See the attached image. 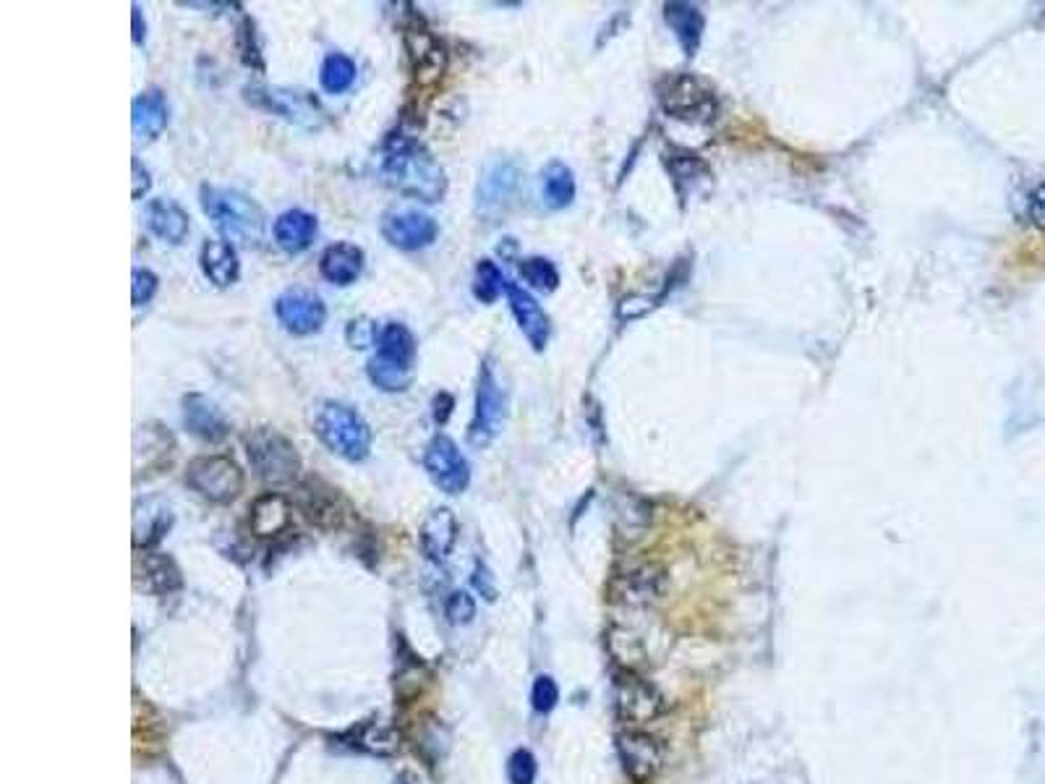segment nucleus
Here are the masks:
<instances>
[{"label":"nucleus","instance_id":"f257e3e1","mask_svg":"<svg viewBox=\"0 0 1045 784\" xmlns=\"http://www.w3.org/2000/svg\"><path fill=\"white\" fill-rule=\"evenodd\" d=\"M379 176L390 189L421 202H442L447 194L445 168L434 160L424 144L413 139H398L387 147L379 165Z\"/></svg>","mask_w":1045,"mask_h":784},{"label":"nucleus","instance_id":"f03ea898","mask_svg":"<svg viewBox=\"0 0 1045 784\" xmlns=\"http://www.w3.org/2000/svg\"><path fill=\"white\" fill-rule=\"evenodd\" d=\"M202 210L228 244L259 246L264 238V212L251 196L225 186H202Z\"/></svg>","mask_w":1045,"mask_h":784},{"label":"nucleus","instance_id":"7ed1b4c3","mask_svg":"<svg viewBox=\"0 0 1045 784\" xmlns=\"http://www.w3.org/2000/svg\"><path fill=\"white\" fill-rule=\"evenodd\" d=\"M314 432L330 453L358 463L371 453V429L356 408L340 400H324L314 416Z\"/></svg>","mask_w":1045,"mask_h":784},{"label":"nucleus","instance_id":"20e7f679","mask_svg":"<svg viewBox=\"0 0 1045 784\" xmlns=\"http://www.w3.org/2000/svg\"><path fill=\"white\" fill-rule=\"evenodd\" d=\"M243 445H246V453H249L251 468L254 474L264 481V484H290L296 481V476L301 474V455H298L296 445L280 434L277 429L270 426H259V429H251L246 437H243Z\"/></svg>","mask_w":1045,"mask_h":784},{"label":"nucleus","instance_id":"39448f33","mask_svg":"<svg viewBox=\"0 0 1045 784\" xmlns=\"http://www.w3.org/2000/svg\"><path fill=\"white\" fill-rule=\"evenodd\" d=\"M659 105L669 118L688 123H711L719 115L716 92L693 74H669L656 87Z\"/></svg>","mask_w":1045,"mask_h":784},{"label":"nucleus","instance_id":"423d86ee","mask_svg":"<svg viewBox=\"0 0 1045 784\" xmlns=\"http://www.w3.org/2000/svg\"><path fill=\"white\" fill-rule=\"evenodd\" d=\"M507 419V392L499 382L497 364L494 359H484L479 369V385H476V411H473L471 426H468V442L473 447L492 445L502 432Z\"/></svg>","mask_w":1045,"mask_h":784},{"label":"nucleus","instance_id":"0eeeda50","mask_svg":"<svg viewBox=\"0 0 1045 784\" xmlns=\"http://www.w3.org/2000/svg\"><path fill=\"white\" fill-rule=\"evenodd\" d=\"M186 481L204 500L228 505L243 492V471L228 455H199L186 468Z\"/></svg>","mask_w":1045,"mask_h":784},{"label":"nucleus","instance_id":"6e6552de","mask_svg":"<svg viewBox=\"0 0 1045 784\" xmlns=\"http://www.w3.org/2000/svg\"><path fill=\"white\" fill-rule=\"evenodd\" d=\"M424 468L429 479L434 481V487H439V492L460 494L466 492L471 484V466H468L466 455L460 453V447L447 434H437L426 445Z\"/></svg>","mask_w":1045,"mask_h":784},{"label":"nucleus","instance_id":"1a4fd4ad","mask_svg":"<svg viewBox=\"0 0 1045 784\" xmlns=\"http://www.w3.org/2000/svg\"><path fill=\"white\" fill-rule=\"evenodd\" d=\"M379 230L385 236L387 244H392L395 249L403 251H418L432 246L437 241L439 225L432 215H426L421 210H390L382 215V223Z\"/></svg>","mask_w":1045,"mask_h":784},{"label":"nucleus","instance_id":"9d476101","mask_svg":"<svg viewBox=\"0 0 1045 784\" xmlns=\"http://www.w3.org/2000/svg\"><path fill=\"white\" fill-rule=\"evenodd\" d=\"M520 186V168L510 160L494 163L486 168L476 186V212L486 220H497L513 204Z\"/></svg>","mask_w":1045,"mask_h":784},{"label":"nucleus","instance_id":"9b49d317","mask_svg":"<svg viewBox=\"0 0 1045 784\" xmlns=\"http://www.w3.org/2000/svg\"><path fill=\"white\" fill-rule=\"evenodd\" d=\"M275 314L280 325L293 335H311L319 332L327 319V306L314 291L290 288L275 301Z\"/></svg>","mask_w":1045,"mask_h":784},{"label":"nucleus","instance_id":"f8f14e48","mask_svg":"<svg viewBox=\"0 0 1045 784\" xmlns=\"http://www.w3.org/2000/svg\"><path fill=\"white\" fill-rule=\"evenodd\" d=\"M183 426L204 442H223L230 434V421L215 400L199 392L183 398Z\"/></svg>","mask_w":1045,"mask_h":784},{"label":"nucleus","instance_id":"ddd939ff","mask_svg":"<svg viewBox=\"0 0 1045 784\" xmlns=\"http://www.w3.org/2000/svg\"><path fill=\"white\" fill-rule=\"evenodd\" d=\"M505 293L507 304H510V311H513L520 332H523L528 343L533 345V351H544L549 343V332H552L547 311L541 309L539 301H536L526 288H520V285L507 283Z\"/></svg>","mask_w":1045,"mask_h":784},{"label":"nucleus","instance_id":"4468645a","mask_svg":"<svg viewBox=\"0 0 1045 784\" xmlns=\"http://www.w3.org/2000/svg\"><path fill=\"white\" fill-rule=\"evenodd\" d=\"M246 97H249L251 105H257L262 110H270L275 115H283L285 121L301 123V126H311L317 123V102H311L309 97H304L301 92H290V89H259L249 87L246 89Z\"/></svg>","mask_w":1045,"mask_h":784},{"label":"nucleus","instance_id":"2eb2a0df","mask_svg":"<svg viewBox=\"0 0 1045 784\" xmlns=\"http://www.w3.org/2000/svg\"><path fill=\"white\" fill-rule=\"evenodd\" d=\"M144 220H147L149 230H152L160 241L173 246L183 244L191 230L189 212L183 210L178 202H173V199H165V196H157V199H152V202L147 204Z\"/></svg>","mask_w":1045,"mask_h":784},{"label":"nucleus","instance_id":"dca6fc26","mask_svg":"<svg viewBox=\"0 0 1045 784\" xmlns=\"http://www.w3.org/2000/svg\"><path fill=\"white\" fill-rule=\"evenodd\" d=\"M131 121L139 142H155L168 129V102L160 89H147L131 105Z\"/></svg>","mask_w":1045,"mask_h":784},{"label":"nucleus","instance_id":"f3484780","mask_svg":"<svg viewBox=\"0 0 1045 784\" xmlns=\"http://www.w3.org/2000/svg\"><path fill=\"white\" fill-rule=\"evenodd\" d=\"M458 541V521L450 507H437L421 526V549L432 560H445Z\"/></svg>","mask_w":1045,"mask_h":784},{"label":"nucleus","instance_id":"a211bd4d","mask_svg":"<svg viewBox=\"0 0 1045 784\" xmlns=\"http://www.w3.org/2000/svg\"><path fill=\"white\" fill-rule=\"evenodd\" d=\"M319 270L322 278L335 285H351L356 283L361 270H364V251L353 244H332L322 251L319 257Z\"/></svg>","mask_w":1045,"mask_h":784},{"label":"nucleus","instance_id":"6ab92c4d","mask_svg":"<svg viewBox=\"0 0 1045 784\" xmlns=\"http://www.w3.org/2000/svg\"><path fill=\"white\" fill-rule=\"evenodd\" d=\"M617 706H620V711L630 722L643 724L659 714L661 701L654 693V688L643 683V680L622 677L620 685H617Z\"/></svg>","mask_w":1045,"mask_h":784},{"label":"nucleus","instance_id":"aec40b11","mask_svg":"<svg viewBox=\"0 0 1045 784\" xmlns=\"http://www.w3.org/2000/svg\"><path fill=\"white\" fill-rule=\"evenodd\" d=\"M277 246L288 254H301L311 246L317 236V217L304 210H288L277 217L272 225Z\"/></svg>","mask_w":1045,"mask_h":784},{"label":"nucleus","instance_id":"412c9836","mask_svg":"<svg viewBox=\"0 0 1045 784\" xmlns=\"http://www.w3.org/2000/svg\"><path fill=\"white\" fill-rule=\"evenodd\" d=\"M199 262H202L204 278L209 283H215L217 288L233 285L238 280V272H241L236 246L228 244V241H204Z\"/></svg>","mask_w":1045,"mask_h":784},{"label":"nucleus","instance_id":"4be33fe9","mask_svg":"<svg viewBox=\"0 0 1045 784\" xmlns=\"http://www.w3.org/2000/svg\"><path fill=\"white\" fill-rule=\"evenodd\" d=\"M664 19H667L669 29L675 32L682 53L693 58L698 48H701L703 27H706L701 8L690 6V3H667L664 6Z\"/></svg>","mask_w":1045,"mask_h":784},{"label":"nucleus","instance_id":"5701e85b","mask_svg":"<svg viewBox=\"0 0 1045 784\" xmlns=\"http://www.w3.org/2000/svg\"><path fill=\"white\" fill-rule=\"evenodd\" d=\"M249 523L254 536H262V539L264 536L283 534L285 528L290 526V502L277 492L262 494L251 505Z\"/></svg>","mask_w":1045,"mask_h":784},{"label":"nucleus","instance_id":"b1692460","mask_svg":"<svg viewBox=\"0 0 1045 784\" xmlns=\"http://www.w3.org/2000/svg\"><path fill=\"white\" fill-rule=\"evenodd\" d=\"M377 356L382 361H390V364L413 369V364H416V338H413V332L405 325H400V322L385 325L379 330Z\"/></svg>","mask_w":1045,"mask_h":784},{"label":"nucleus","instance_id":"393cba45","mask_svg":"<svg viewBox=\"0 0 1045 784\" xmlns=\"http://www.w3.org/2000/svg\"><path fill=\"white\" fill-rule=\"evenodd\" d=\"M541 199L549 210H565L575 199V176L560 160H552L541 170Z\"/></svg>","mask_w":1045,"mask_h":784},{"label":"nucleus","instance_id":"a878e982","mask_svg":"<svg viewBox=\"0 0 1045 784\" xmlns=\"http://www.w3.org/2000/svg\"><path fill=\"white\" fill-rule=\"evenodd\" d=\"M136 581L144 583L149 591H173L181 586V573L170 557L142 555L136 560Z\"/></svg>","mask_w":1045,"mask_h":784},{"label":"nucleus","instance_id":"bb28decb","mask_svg":"<svg viewBox=\"0 0 1045 784\" xmlns=\"http://www.w3.org/2000/svg\"><path fill=\"white\" fill-rule=\"evenodd\" d=\"M620 751L622 761H625V766L633 771L635 777H648V774L656 769V764H659V753H656L654 740L646 735H635V732L625 735L620 740Z\"/></svg>","mask_w":1045,"mask_h":784},{"label":"nucleus","instance_id":"cd10ccee","mask_svg":"<svg viewBox=\"0 0 1045 784\" xmlns=\"http://www.w3.org/2000/svg\"><path fill=\"white\" fill-rule=\"evenodd\" d=\"M667 168L672 173V181L677 183V191L682 196L688 194V189L698 191V183H708V165L703 163L701 157L693 155V152H675V155L667 157Z\"/></svg>","mask_w":1045,"mask_h":784},{"label":"nucleus","instance_id":"c85d7f7f","mask_svg":"<svg viewBox=\"0 0 1045 784\" xmlns=\"http://www.w3.org/2000/svg\"><path fill=\"white\" fill-rule=\"evenodd\" d=\"M358 68L353 63V58H348L345 53H330L322 63V87L330 92V95H343L356 82Z\"/></svg>","mask_w":1045,"mask_h":784},{"label":"nucleus","instance_id":"c756f323","mask_svg":"<svg viewBox=\"0 0 1045 784\" xmlns=\"http://www.w3.org/2000/svg\"><path fill=\"white\" fill-rule=\"evenodd\" d=\"M366 374H369L371 385H377L379 390H385V392H403V390H408L413 382V369H405V366L382 361L379 356H374V359L369 361V366H366Z\"/></svg>","mask_w":1045,"mask_h":784},{"label":"nucleus","instance_id":"7c9ffc66","mask_svg":"<svg viewBox=\"0 0 1045 784\" xmlns=\"http://www.w3.org/2000/svg\"><path fill=\"white\" fill-rule=\"evenodd\" d=\"M520 278L531 285L533 291L552 293L560 285V272L547 257H528L520 262Z\"/></svg>","mask_w":1045,"mask_h":784},{"label":"nucleus","instance_id":"2f4dec72","mask_svg":"<svg viewBox=\"0 0 1045 784\" xmlns=\"http://www.w3.org/2000/svg\"><path fill=\"white\" fill-rule=\"evenodd\" d=\"M507 291V280L492 259H481L476 267V283H473V296L479 298L481 304H494L502 293Z\"/></svg>","mask_w":1045,"mask_h":784},{"label":"nucleus","instance_id":"473e14b6","mask_svg":"<svg viewBox=\"0 0 1045 784\" xmlns=\"http://www.w3.org/2000/svg\"><path fill=\"white\" fill-rule=\"evenodd\" d=\"M157 285H160V280H157L155 272L147 270V267H136L134 275H131V301H134V306L149 304L155 298Z\"/></svg>","mask_w":1045,"mask_h":784},{"label":"nucleus","instance_id":"72a5a7b5","mask_svg":"<svg viewBox=\"0 0 1045 784\" xmlns=\"http://www.w3.org/2000/svg\"><path fill=\"white\" fill-rule=\"evenodd\" d=\"M557 701H560V690H557V683H554L552 677L549 675L536 677V683H533V690H531L533 709L539 711V714H549V711L557 706Z\"/></svg>","mask_w":1045,"mask_h":784},{"label":"nucleus","instance_id":"f704fd0d","mask_svg":"<svg viewBox=\"0 0 1045 784\" xmlns=\"http://www.w3.org/2000/svg\"><path fill=\"white\" fill-rule=\"evenodd\" d=\"M507 777L513 784H533L536 779V758L531 751H515L507 761Z\"/></svg>","mask_w":1045,"mask_h":784},{"label":"nucleus","instance_id":"c9c22d12","mask_svg":"<svg viewBox=\"0 0 1045 784\" xmlns=\"http://www.w3.org/2000/svg\"><path fill=\"white\" fill-rule=\"evenodd\" d=\"M345 338H348L351 348L364 351V348H369V345H374L379 340L377 325H374L369 317L353 319L351 325H348V330H345Z\"/></svg>","mask_w":1045,"mask_h":784},{"label":"nucleus","instance_id":"e433bc0d","mask_svg":"<svg viewBox=\"0 0 1045 784\" xmlns=\"http://www.w3.org/2000/svg\"><path fill=\"white\" fill-rule=\"evenodd\" d=\"M447 617L455 625H468V622L476 617V602L468 591H455V594L447 599Z\"/></svg>","mask_w":1045,"mask_h":784},{"label":"nucleus","instance_id":"4c0bfd02","mask_svg":"<svg viewBox=\"0 0 1045 784\" xmlns=\"http://www.w3.org/2000/svg\"><path fill=\"white\" fill-rule=\"evenodd\" d=\"M131 173H134V189H131V196H134L136 202H139V199H142V196L152 189V176H149V170L144 168L139 157L131 160Z\"/></svg>","mask_w":1045,"mask_h":784},{"label":"nucleus","instance_id":"58836bf2","mask_svg":"<svg viewBox=\"0 0 1045 784\" xmlns=\"http://www.w3.org/2000/svg\"><path fill=\"white\" fill-rule=\"evenodd\" d=\"M1030 220L1038 228L1045 230V183H1040L1038 189L1032 191L1030 196Z\"/></svg>","mask_w":1045,"mask_h":784},{"label":"nucleus","instance_id":"ea45409f","mask_svg":"<svg viewBox=\"0 0 1045 784\" xmlns=\"http://www.w3.org/2000/svg\"><path fill=\"white\" fill-rule=\"evenodd\" d=\"M473 586L479 588L481 594H484L486 599L492 602V599H494V586H492V581H489V570H486L484 565H476V573H473Z\"/></svg>","mask_w":1045,"mask_h":784},{"label":"nucleus","instance_id":"a19ab883","mask_svg":"<svg viewBox=\"0 0 1045 784\" xmlns=\"http://www.w3.org/2000/svg\"><path fill=\"white\" fill-rule=\"evenodd\" d=\"M450 411H452V398L447 395V392H439L437 398H434V419H437L439 424H445V421L450 419Z\"/></svg>","mask_w":1045,"mask_h":784},{"label":"nucleus","instance_id":"79ce46f5","mask_svg":"<svg viewBox=\"0 0 1045 784\" xmlns=\"http://www.w3.org/2000/svg\"><path fill=\"white\" fill-rule=\"evenodd\" d=\"M144 32H147V29H144L142 8L134 6V42H136V45H142V42H144Z\"/></svg>","mask_w":1045,"mask_h":784}]
</instances>
